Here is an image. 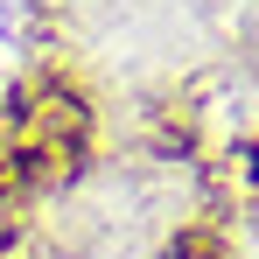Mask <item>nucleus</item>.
Wrapping results in <instances>:
<instances>
[{
	"mask_svg": "<svg viewBox=\"0 0 259 259\" xmlns=\"http://www.w3.org/2000/svg\"><path fill=\"white\" fill-rule=\"evenodd\" d=\"M168 259H224V245H217V238H203V231H182V238L168 245Z\"/></svg>",
	"mask_w": 259,
	"mask_h": 259,
	"instance_id": "nucleus-1",
	"label": "nucleus"
}]
</instances>
